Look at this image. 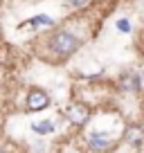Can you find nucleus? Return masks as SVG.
<instances>
[{
	"instance_id": "nucleus-11",
	"label": "nucleus",
	"mask_w": 144,
	"mask_h": 153,
	"mask_svg": "<svg viewBox=\"0 0 144 153\" xmlns=\"http://www.w3.org/2000/svg\"><path fill=\"white\" fill-rule=\"evenodd\" d=\"M140 79H142V83H144V70H142V76H140Z\"/></svg>"
},
{
	"instance_id": "nucleus-6",
	"label": "nucleus",
	"mask_w": 144,
	"mask_h": 153,
	"mask_svg": "<svg viewBox=\"0 0 144 153\" xmlns=\"http://www.w3.org/2000/svg\"><path fill=\"white\" fill-rule=\"evenodd\" d=\"M124 140H126V144H128V146H142L144 131L140 128V126H128V128H126Z\"/></svg>"
},
{
	"instance_id": "nucleus-5",
	"label": "nucleus",
	"mask_w": 144,
	"mask_h": 153,
	"mask_svg": "<svg viewBox=\"0 0 144 153\" xmlns=\"http://www.w3.org/2000/svg\"><path fill=\"white\" fill-rule=\"evenodd\" d=\"M140 83H142L140 74H133V72H126V74L120 79V88H122L124 92H137Z\"/></svg>"
},
{
	"instance_id": "nucleus-9",
	"label": "nucleus",
	"mask_w": 144,
	"mask_h": 153,
	"mask_svg": "<svg viewBox=\"0 0 144 153\" xmlns=\"http://www.w3.org/2000/svg\"><path fill=\"white\" fill-rule=\"evenodd\" d=\"M65 5L70 9H83V7L90 5V0H65Z\"/></svg>"
},
{
	"instance_id": "nucleus-7",
	"label": "nucleus",
	"mask_w": 144,
	"mask_h": 153,
	"mask_svg": "<svg viewBox=\"0 0 144 153\" xmlns=\"http://www.w3.org/2000/svg\"><path fill=\"white\" fill-rule=\"evenodd\" d=\"M32 131L36 135H50L56 131V124H54L52 120H43V122H34L32 124Z\"/></svg>"
},
{
	"instance_id": "nucleus-8",
	"label": "nucleus",
	"mask_w": 144,
	"mask_h": 153,
	"mask_svg": "<svg viewBox=\"0 0 144 153\" xmlns=\"http://www.w3.org/2000/svg\"><path fill=\"white\" fill-rule=\"evenodd\" d=\"M27 25L29 27H54V20L48 14H39V16H32L27 20Z\"/></svg>"
},
{
	"instance_id": "nucleus-1",
	"label": "nucleus",
	"mask_w": 144,
	"mask_h": 153,
	"mask_svg": "<svg viewBox=\"0 0 144 153\" xmlns=\"http://www.w3.org/2000/svg\"><path fill=\"white\" fill-rule=\"evenodd\" d=\"M81 43H83L81 36H77V34L72 32V29H68V27H59V29H54L50 36H45L48 52L52 54V56H56V59L72 56V54L81 48Z\"/></svg>"
},
{
	"instance_id": "nucleus-2",
	"label": "nucleus",
	"mask_w": 144,
	"mask_h": 153,
	"mask_svg": "<svg viewBox=\"0 0 144 153\" xmlns=\"http://www.w3.org/2000/svg\"><path fill=\"white\" fill-rule=\"evenodd\" d=\"M50 95L43 88H29L27 97H25V113H41L50 106Z\"/></svg>"
},
{
	"instance_id": "nucleus-3",
	"label": "nucleus",
	"mask_w": 144,
	"mask_h": 153,
	"mask_svg": "<svg viewBox=\"0 0 144 153\" xmlns=\"http://www.w3.org/2000/svg\"><path fill=\"white\" fill-rule=\"evenodd\" d=\"M63 115L68 117V122H70L72 126H86L88 120H90V108H88L86 104H70L65 110H63Z\"/></svg>"
},
{
	"instance_id": "nucleus-10",
	"label": "nucleus",
	"mask_w": 144,
	"mask_h": 153,
	"mask_svg": "<svg viewBox=\"0 0 144 153\" xmlns=\"http://www.w3.org/2000/svg\"><path fill=\"white\" fill-rule=\"evenodd\" d=\"M117 29H120V32H131V23H128L126 18L117 20Z\"/></svg>"
},
{
	"instance_id": "nucleus-4",
	"label": "nucleus",
	"mask_w": 144,
	"mask_h": 153,
	"mask_svg": "<svg viewBox=\"0 0 144 153\" xmlns=\"http://www.w3.org/2000/svg\"><path fill=\"white\" fill-rule=\"evenodd\" d=\"M115 146V142H113L111 137H108V133H104V131H92L90 135H88V149L95 153H106L111 151V149Z\"/></svg>"
}]
</instances>
